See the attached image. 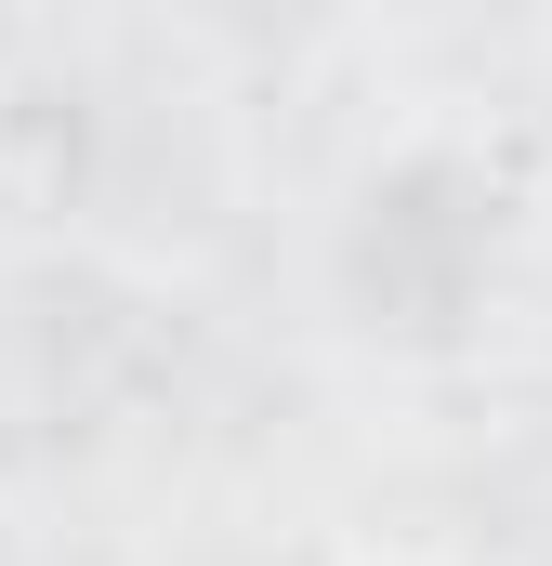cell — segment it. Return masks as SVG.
I'll return each mask as SVG.
<instances>
[{"instance_id":"obj_1","label":"cell","mask_w":552,"mask_h":566,"mask_svg":"<svg viewBox=\"0 0 552 566\" xmlns=\"http://www.w3.org/2000/svg\"><path fill=\"white\" fill-rule=\"evenodd\" d=\"M355 566H447V554H355Z\"/></svg>"}]
</instances>
